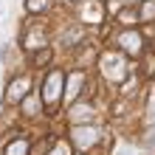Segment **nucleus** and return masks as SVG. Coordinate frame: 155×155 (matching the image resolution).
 Masks as SVG:
<instances>
[{
	"mask_svg": "<svg viewBox=\"0 0 155 155\" xmlns=\"http://www.w3.org/2000/svg\"><path fill=\"white\" fill-rule=\"evenodd\" d=\"M102 62H107V65H110V68H107V71H102V74L107 76V79H113V82H121L124 76H127V59L121 57V54H113V51H107L104 54V57H102Z\"/></svg>",
	"mask_w": 155,
	"mask_h": 155,
	"instance_id": "obj_4",
	"label": "nucleus"
},
{
	"mask_svg": "<svg viewBox=\"0 0 155 155\" xmlns=\"http://www.w3.org/2000/svg\"><path fill=\"white\" fill-rule=\"evenodd\" d=\"M79 118H82V124H90V118H93V107H90V104H74V107H71V121L79 124Z\"/></svg>",
	"mask_w": 155,
	"mask_h": 155,
	"instance_id": "obj_11",
	"label": "nucleus"
},
{
	"mask_svg": "<svg viewBox=\"0 0 155 155\" xmlns=\"http://www.w3.org/2000/svg\"><path fill=\"white\" fill-rule=\"evenodd\" d=\"M116 42L121 45V51L127 54V57H138V54H141V45H144L141 34L135 31L133 25H130L127 31H121V34H118V40H116Z\"/></svg>",
	"mask_w": 155,
	"mask_h": 155,
	"instance_id": "obj_5",
	"label": "nucleus"
},
{
	"mask_svg": "<svg viewBox=\"0 0 155 155\" xmlns=\"http://www.w3.org/2000/svg\"><path fill=\"white\" fill-rule=\"evenodd\" d=\"M99 138H102V133H99V127H93V124H74L71 127V144H74L79 152H87L90 147H96Z\"/></svg>",
	"mask_w": 155,
	"mask_h": 155,
	"instance_id": "obj_2",
	"label": "nucleus"
},
{
	"mask_svg": "<svg viewBox=\"0 0 155 155\" xmlns=\"http://www.w3.org/2000/svg\"><path fill=\"white\" fill-rule=\"evenodd\" d=\"M31 90V76L28 74H20L8 82V90H6V104H20Z\"/></svg>",
	"mask_w": 155,
	"mask_h": 155,
	"instance_id": "obj_3",
	"label": "nucleus"
},
{
	"mask_svg": "<svg viewBox=\"0 0 155 155\" xmlns=\"http://www.w3.org/2000/svg\"><path fill=\"white\" fill-rule=\"evenodd\" d=\"M82 37H85V28H82V23H74L68 31H62V34H59V40L65 42V45H74V42H79Z\"/></svg>",
	"mask_w": 155,
	"mask_h": 155,
	"instance_id": "obj_12",
	"label": "nucleus"
},
{
	"mask_svg": "<svg viewBox=\"0 0 155 155\" xmlns=\"http://www.w3.org/2000/svg\"><path fill=\"white\" fill-rule=\"evenodd\" d=\"M118 23H121V25H135V23H141L138 8H124V12H118Z\"/></svg>",
	"mask_w": 155,
	"mask_h": 155,
	"instance_id": "obj_15",
	"label": "nucleus"
},
{
	"mask_svg": "<svg viewBox=\"0 0 155 155\" xmlns=\"http://www.w3.org/2000/svg\"><path fill=\"white\" fill-rule=\"evenodd\" d=\"M71 3H76V0H71Z\"/></svg>",
	"mask_w": 155,
	"mask_h": 155,
	"instance_id": "obj_18",
	"label": "nucleus"
},
{
	"mask_svg": "<svg viewBox=\"0 0 155 155\" xmlns=\"http://www.w3.org/2000/svg\"><path fill=\"white\" fill-rule=\"evenodd\" d=\"M138 17H141V23L155 20V0H141L138 3Z\"/></svg>",
	"mask_w": 155,
	"mask_h": 155,
	"instance_id": "obj_14",
	"label": "nucleus"
},
{
	"mask_svg": "<svg viewBox=\"0 0 155 155\" xmlns=\"http://www.w3.org/2000/svg\"><path fill=\"white\" fill-rule=\"evenodd\" d=\"M104 6L102 0H82V23H102Z\"/></svg>",
	"mask_w": 155,
	"mask_h": 155,
	"instance_id": "obj_6",
	"label": "nucleus"
},
{
	"mask_svg": "<svg viewBox=\"0 0 155 155\" xmlns=\"http://www.w3.org/2000/svg\"><path fill=\"white\" fill-rule=\"evenodd\" d=\"M20 104H23V116L34 118V116H40V110H42V104H45V102H42V96H40V93H28Z\"/></svg>",
	"mask_w": 155,
	"mask_h": 155,
	"instance_id": "obj_8",
	"label": "nucleus"
},
{
	"mask_svg": "<svg viewBox=\"0 0 155 155\" xmlns=\"http://www.w3.org/2000/svg\"><path fill=\"white\" fill-rule=\"evenodd\" d=\"M51 59H54V51H51V45H45V48L34 51V57H31V65H34V68H45Z\"/></svg>",
	"mask_w": 155,
	"mask_h": 155,
	"instance_id": "obj_13",
	"label": "nucleus"
},
{
	"mask_svg": "<svg viewBox=\"0 0 155 155\" xmlns=\"http://www.w3.org/2000/svg\"><path fill=\"white\" fill-rule=\"evenodd\" d=\"M3 155H31V141L25 138L23 133H14V138L6 144V152Z\"/></svg>",
	"mask_w": 155,
	"mask_h": 155,
	"instance_id": "obj_7",
	"label": "nucleus"
},
{
	"mask_svg": "<svg viewBox=\"0 0 155 155\" xmlns=\"http://www.w3.org/2000/svg\"><path fill=\"white\" fill-rule=\"evenodd\" d=\"M144 76H155V57H147V62H144Z\"/></svg>",
	"mask_w": 155,
	"mask_h": 155,
	"instance_id": "obj_17",
	"label": "nucleus"
},
{
	"mask_svg": "<svg viewBox=\"0 0 155 155\" xmlns=\"http://www.w3.org/2000/svg\"><path fill=\"white\" fill-rule=\"evenodd\" d=\"M65 71H48L45 74V82H42V90H40V96H42V102L45 107H54V104H59L62 99H65Z\"/></svg>",
	"mask_w": 155,
	"mask_h": 155,
	"instance_id": "obj_1",
	"label": "nucleus"
},
{
	"mask_svg": "<svg viewBox=\"0 0 155 155\" xmlns=\"http://www.w3.org/2000/svg\"><path fill=\"white\" fill-rule=\"evenodd\" d=\"M48 0H25V8H28L31 14H42V12H48Z\"/></svg>",
	"mask_w": 155,
	"mask_h": 155,
	"instance_id": "obj_16",
	"label": "nucleus"
},
{
	"mask_svg": "<svg viewBox=\"0 0 155 155\" xmlns=\"http://www.w3.org/2000/svg\"><path fill=\"white\" fill-rule=\"evenodd\" d=\"M82 85H85V74H82V71H74V74L68 76V87H65V90H68V93H65L68 102L79 96V87H82Z\"/></svg>",
	"mask_w": 155,
	"mask_h": 155,
	"instance_id": "obj_10",
	"label": "nucleus"
},
{
	"mask_svg": "<svg viewBox=\"0 0 155 155\" xmlns=\"http://www.w3.org/2000/svg\"><path fill=\"white\" fill-rule=\"evenodd\" d=\"M48 45V40H45V31L40 28V31H28L23 37V48L25 51H37V48H45Z\"/></svg>",
	"mask_w": 155,
	"mask_h": 155,
	"instance_id": "obj_9",
	"label": "nucleus"
}]
</instances>
